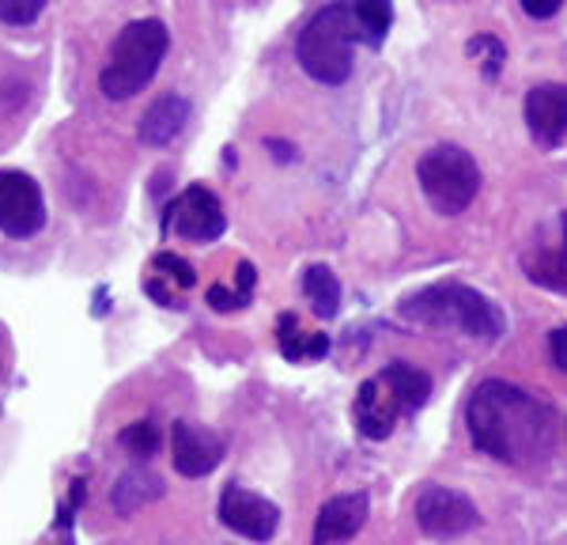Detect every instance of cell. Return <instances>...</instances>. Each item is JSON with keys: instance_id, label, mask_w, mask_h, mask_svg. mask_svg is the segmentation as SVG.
Here are the masks:
<instances>
[{"instance_id": "6da1fadb", "label": "cell", "mask_w": 567, "mask_h": 545, "mask_svg": "<svg viewBox=\"0 0 567 545\" xmlns=\"http://www.w3.org/2000/svg\"><path fill=\"white\" fill-rule=\"evenodd\" d=\"M473 448L492 454L511 466L542 459L553 448L556 413L529 390L507 383V379H484L465 405Z\"/></svg>"}, {"instance_id": "7a4b0ae2", "label": "cell", "mask_w": 567, "mask_h": 545, "mask_svg": "<svg viewBox=\"0 0 567 545\" xmlns=\"http://www.w3.org/2000/svg\"><path fill=\"white\" fill-rule=\"evenodd\" d=\"M171 50V31L163 20H133L117 31L114 45H110L103 72H99V88L106 99L125 103V99L141 95L159 72L163 58Z\"/></svg>"}, {"instance_id": "3957f363", "label": "cell", "mask_w": 567, "mask_h": 545, "mask_svg": "<svg viewBox=\"0 0 567 545\" xmlns=\"http://www.w3.org/2000/svg\"><path fill=\"white\" fill-rule=\"evenodd\" d=\"M401 315L409 322L420 326H435V330H462L470 338L481 341H496L503 330H507V318L488 296H481L477 288L465 285H432L424 292L409 296L401 304Z\"/></svg>"}, {"instance_id": "277c9868", "label": "cell", "mask_w": 567, "mask_h": 545, "mask_svg": "<svg viewBox=\"0 0 567 545\" xmlns=\"http://www.w3.org/2000/svg\"><path fill=\"white\" fill-rule=\"evenodd\" d=\"M360 39V27L349 4H326L310 16V23L299 31L296 58L310 80L326 88H341L352 76V42Z\"/></svg>"}, {"instance_id": "5b68a950", "label": "cell", "mask_w": 567, "mask_h": 545, "mask_svg": "<svg viewBox=\"0 0 567 545\" xmlns=\"http://www.w3.org/2000/svg\"><path fill=\"white\" fill-rule=\"evenodd\" d=\"M416 182L435 213L458 216L481 194V167L458 144H435L420 156Z\"/></svg>"}, {"instance_id": "8992f818", "label": "cell", "mask_w": 567, "mask_h": 545, "mask_svg": "<svg viewBox=\"0 0 567 545\" xmlns=\"http://www.w3.org/2000/svg\"><path fill=\"white\" fill-rule=\"evenodd\" d=\"M45 197L42 186L27 171H0V235L12 243H31L42 235Z\"/></svg>"}, {"instance_id": "52a82bcc", "label": "cell", "mask_w": 567, "mask_h": 545, "mask_svg": "<svg viewBox=\"0 0 567 545\" xmlns=\"http://www.w3.org/2000/svg\"><path fill=\"white\" fill-rule=\"evenodd\" d=\"M163 232H175L178 239L186 243H216L219 235L227 232V216H224V205L213 189L205 186H186L175 202L167 205L163 213Z\"/></svg>"}, {"instance_id": "ba28073f", "label": "cell", "mask_w": 567, "mask_h": 545, "mask_svg": "<svg viewBox=\"0 0 567 545\" xmlns=\"http://www.w3.org/2000/svg\"><path fill=\"white\" fill-rule=\"evenodd\" d=\"M413 512L427 538H458V534L473 531L481 523L477 504L465 493H458V489H446V485H427L416 496Z\"/></svg>"}, {"instance_id": "9c48e42d", "label": "cell", "mask_w": 567, "mask_h": 545, "mask_svg": "<svg viewBox=\"0 0 567 545\" xmlns=\"http://www.w3.org/2000/svg\"><path fill=\"white\" fill-rule=\"evenodd\" d=\"M219 523L239 538L269 542L280 526V507L246 485H227L224 496H219Z\"/></svg>"}, {"instance_id": "30bf717a", "label": "cell", "mask_w": 567, "mask_h": 545, "mask_svg": "<svg viewBox=\"0 0 567 545\" xmlns=\"http://www.w3.org/2000/svg\"><path fill=\"white\" fill-rule=\"evenodd\" d=\"M171 462L182 477H208L224 462V440L194 421L171 424Z\"/></svg>"}, {"instance_id": "8fae6325", "label": "cell", "mask_w": 567, "mask_h": 545, "mask_svg": "<svg viewBox=\"0 0 567 545\" xmlns=\"http://www.w3.org/2000/svg\"><path fill=\"white\" fill-rule=\"evenodd\" d=\"M526 125L529 136L545 148H556V144L567 136V88L564 84H537L529 88L526 95Z\"/></svg>"}, {"instance_id": "7c38bea8", "label": "cell", "mask_w": 567, "mask_h": 545, "mask_svg": "<svg viewBox=\"0 0 567 545\" xmlns=\"http://www.w3.org/2000/svg\"><path fill=\"white\" fill-rule=\"evenodd\" d=\"M368 523V496L363 493H344L322 504L315 520V545H341L355 538Z\"/></svg>"}, {"instance_id": "4fadbf2b", "label": "cell", "mask_w": 567, "mask_h": 545, "mask_svg": "<svg viewBox=\"0 0 567 545\" xmlns=\"http://www.w3.org/2000/svg\"><path fill=\"white\" fill-rule=\"evenodd\" d=\"M401 413L405 409H401V402L390 394V387L379 376L368 379L360 387V394H355V429L368 435V440H386Z\"/></svg>"}, {"instance_id": "5bb4252c", "label": "cell", "mask_w": 567, "mask_h": 545, "mask_svg": "<svg viewBox=\"0 0 567 545\" xmlns=\"http://www.w3.org/2000/svg\"><path fill=\"white\" fill-rule=\"evenodd\" d=\"M186 122H189V99L167 91V95H159L148 111L141 114L136 136H141L148 148H167V144L186 130Z\"/></svg>"}, {"instance_id": "9a60e30c", "label": "cell", "mask_w": 567, "mask_h": 545, "mask_svg": "<svg viewBox=\"0 0 567 545\" xmlns=\"http://www.w3.org/2000/svg\"><path fill=\"white\" fill-rule=\"evenodd\" d=\"M379 379L390 387V394L398 398L405 413H416V409H424L427 398H432V376H427V371H420L416 363H409V360L386 363Z\"/></svg>"}, {"instance_id": "2e32d148", "label": "cell", "mask_w": 567, "mask_h": 545, "mask_svg": "<svg viewBox=\"0 0 567 545\" xmlns=\"http://www.w3.org/2000/svg\"><path fill=\"white\" fill-rule=\"evenodd\" d=\"M277 345H280V357L291 363H303V360H322L329 352V338L326 333H303L299 330V318L291 311H284L277 318Z\"/></svg>"}, {"instance_id": "e0dca14e", "label": "cell", "mask_w": 567, "mask_h": 545, "mask_svg": "<svg viewBox=\"0 0 567 545\" xmlns=\"http://www.w3.org/2000/svg\"><path fill=\"white\" fill-rule=\"evenodd\" d=\"M560 243L556 247H542L537 258H526V272L534 285L556 288V292H567V213L560 216Z\"/></svg>"}, {"instance_id": "ac0fdd59", "label": "cell", "mask_w": 567, "mask_h": 545, "mask_svg": "<svg viewBox=\"0 0 567 545\" xmlns=\"http://www.w3.org/2000/svg\"><path fill=\"white\" fill-rule=\"evenodd\" d=\"M163 496V481L152 474V470H125L117 477V485L110 489V504L122 515H133L136 507H144L148 500Z\"/></svg>"}, {"instance_id": "d6986e66", "label": "cell", "mask_w": 567, "mask_h": 545, "mask_svg": "<svg viewBox=\"0 0 567 545\" xmlns=\"http://www.w3.org/2000/svg\"><path fill=\"white\" fill-rule=\"evenodd\" d=\"M303 296L310 304V311L318 318H337L341 311V280H337V272L329 266H310L303 272Z\"/></svg>"}, {"instance_id": "ffe728a7", "label": "cell", "mask_w": 567, "mask_h": 545, "mask_svg": "<svg viewBox=\"0 0 567 545\" xmlns=\"http://www.w3.org/2000/svg\"><path fill=\"white\" fill-rule=\"evenodd\" d=\"M352 16L360 27V39L368 45H382L393 23V0H352Z\"/></svg>"}, {"instance_id": "44dd1931", "label": "cell", "mask_w": 567, "mask_h": 545, "mask_svg": "<svg viewBox=\"0 0 567 545\" xmlns=\"http://www.w3.org/2000/svg\"><path fill=\"white\" fill-rule=\"evenodd\" d=\"M465 53L481 65V72L488 80L499 76V69L507 65V45H503L496 34H477V39L465 42Z\"/></svg>"}, {"instance_id": "7402d4cb", "label": "cell", "mask_w": 567, "mask_h": 545, "mask_svg": "<svg viewBox=\"0 0 567 545\" xmlns=\"http://www.w3.org/2000/svg\"><path fill=\"white\" fill-rule=\"evenodd\" d=\"M117 443H122V448L130 451L133 459H152V454L159 451V429H155L152 421L125 424L122 435H117Z\"/></svg>"}, {"instance_id": "603a6c76", "label": "cell", "mask_w": 567, "mask_h": 545, "mask_svg": "<svg viewBox=\"0 0 567 545\" xmlns=\"http://www.w3.org/2000/svg\"><path fill=\"white\" fill-rule=\"evenodd\" d=\"M152 269L159 272V277H167L171 285H178V288H194L197 285V269L189 266L182 254H171V250H159L152 258Z\"/></svg>"}, {"instance_id": "cb8c5ba5", "label": "cell", "mask_w": 567, "mask_h": 545, "mask_svg": "<svg viewBox=\"0 0 567 545\" xmlns=\"http://www.w3.org/2000/svg\"><path fill=\"white\" fill-rule=\"evenodd\" d=\"M50 0H0V23L8 27H27L45 12Z\"/></svg>"}, {"instance_id": "d4e9b609", "label": "cell", "mask_w": 567, "mask_h": 545, "mask_svg": "<svg viewBox=\"0 0 567 545\" xmlns=\"http://www.w3.org/2000/svg\"><path fill=\"white\" fill-rule=\"evenodd\" d=\"M205 299H208V307H213V311H239V307L250 304V299H246V296L239 292V288L231 292V288H224V285H213V288H208Z\"/></svg>"}, {"instance_id": "484cf974", "label": "cell", "mask_w": 567, "mask_h": 545, "mask_svg": "<svg viewBox=\"0 0 567 545\" xmlns=\"http://www.w3.org/2000/svg\"><path fill=\"white\" fill-rule=\"evenodd\" d=\"M518 4H523V12L529 20H553L564 8V0H518Z\"/></svg>"}, {"instance_id": "4316f807", "label": "cell", "mask_w": 567, "mask_h": 545, "mask_svg": "<svg viewBox=\"0 0 567 545\" xmlns=\"http://www.w3.org/2000/svg\"><path fill=\"white\" fill-rule=\"evenodd\" d=\"M548 352H553L556 368L567 371V326H556V330L548 333Z\"/></svg>"}, {"instance_id": "83f0119b", "label": "cell", "mask_w": 567, "mask_h": 545, "mask_svg": "<svg viewBox=\"0 0 567 545\" xmlns=\"http://www.w3.org/2000/svg\"><path fill=\"white\" fill-rule=\"evenodd\" d=\"M144 292H148L155 304L159 307H182L178 299H175V292H167V288H163V280H159V272H155V277H148L144 280Z\"/></svg>"}, {"instance_id": "f1b7e54d", "label": "cell", "mask_w": 567, "mask_h": 545, "mask_svg": "<svg viewBox=\"0 0 567 545\" xmlns=\"http://www.w3.org/2000/svg\"><path fill=\"white\" fill-rule=\"evenodd\" d=\"M235 277H239V292L250 299L254 296V280H258V272H254L250 261H239V272H235Z\"/></svg>"}, {"instance_id": "f546056e", "label": "cell", "mask_w": 567, "mask_h": 545, "mask_svg": "<svg viewBox=\"0 0 567 545\" xmlns=\"http://www.w3.org/2000/svg\"><path fill=\"white\" fill-rule=\"evenodd\" d=\"M269 148H277V160L280 163L296 160V148H291V144H284V141H269Z\"/></svg>"}]
</instances>
